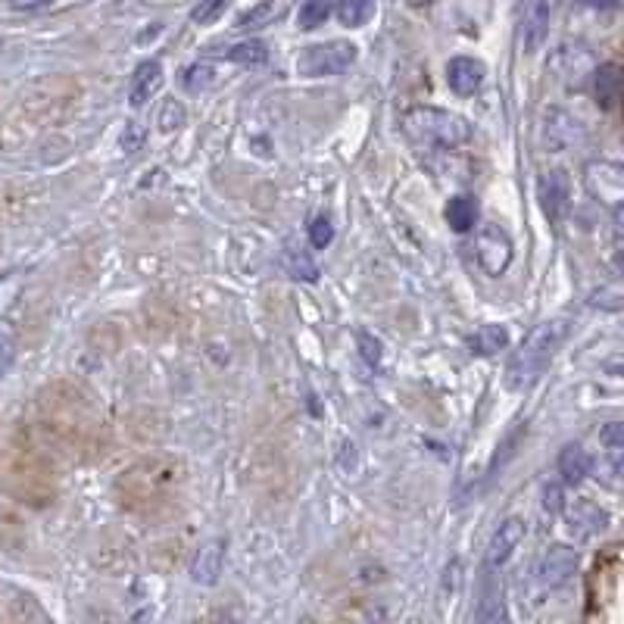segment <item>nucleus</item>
Listing matches in <instances>:
<instances>
[{"mask_svg":"<svg viewBox=\"0 0 624 624\" xmlns=\"http://www.w3.org/2000/svg\"><path fill=\"white\" fill-rule=\"evenodd\" d=\"M568 319H546L540 322L528 337L525 344L518 347L509 359V369H506V381L509 387L515 390H525L531 387L546 369L553 366V359L559 353V347L565 344L568 337Z\"/></svg>","mask_w":624,"mask_h":624,"instance_id":"obj_1","label":"nucleus"},{"mask_svg":"<svg viewBox=\"0 0 624 624\" xmlns=\"http://www.w3.org/2000/svg\"><path fill=\"white\" fill-rule=\"evenodd\" d=\"M403 135L415 147H462L472 141V125L465 116L450 113V110H437V107H415L403 116L400 122Z\"/></svg>","mask_w":624,"mask_h":624,"instance_id":"obj_2","label":"nucleus"},{"mask_svg":"<svg viewBox=\"0 0 624 624\" xmlns=\"http://www.w3.org/2000/svg\"><path fill=\"white\" fill-rule=\"evenodd\" d=\"M359 57V47L353 41H328V44H312L297 57V72L303 78H325V75H341L347 72Z\"/></svg>","mask_w":624,"mask_h":624,"instance_id":"obj_3","label":"nucleus"},{"mask_svg":"<svg viewBox=\"0 0 624 624\" xmlns=\"http://www.w3.org/2000/svg\"><path fill=\"white\" fill-rule=\"evenodd\" d=\"M512 256H515V247H512V238H509V231L503 225L487 222V225L478 228V234H475V259H478V266L490 278H500L512 266Z\"/></svg>","mask_w":624,"mask_h":624,"instance_id":"obj_4","label":"nucleus"},{"mask_svg":"<svg viewBox=\"0 0 624 624\" xmlns=\"http://www.w3.org/2000/svg\"><path fill=\"white\" fill-rule=\"evenodd\" d=\"M584 188L593 200L618 210L624 203V169L609 160H593L584 166Z\"/></svg>","mask_w":624,"mask_h":624,"instance_id":"obj_5","label":"nucleus"},{"mask_svg":"<svg viewBox=\"0 0 624 624\" xmlns=\"http://www.w3.org/2000/svg\"><path fill=\"white\" fill-rule=\"evenodd\" d=\"M578 565H581L578 550H571L568 543H553L550 550H546V553L540 556L534 575H537L540 587H546V590H559V587H565L571 578L578 575Z\"/></svg>","mask_w":624,"mask_h":624,"instance_id":"obj_6","label":"nucleus"},{"mask_svg":"<svg viewBox=\"0 0 624 624\" xmlns=\"http://www.w3.org/2000/svg\"><path fill=\"white\" fill-rule=\"evenodd\" d=\"M225 550H228L225 537L203 540L191 559V581L200 587H216L222 578V568H225Z\"/></svg>","mask_w":624,"mask_h":624,"instance_id":"obj_7","label":"nucleus"},{"mask_svg":"<svg viewBox=\"0 0 624 624\" xmlns=\"http://www.w3.org/2000/svg\"><path fill=\"white\" fill-rule=\"evenodd\" d=\"M550 66L559 75V82H565L568 88H581L596 63H593L587 47H581V44H562L556 54H553V63Z\"/></svg>","mask_w":624,"mask_h":624,"instance_id":"obj_8","label":"nucleus"},{"mask_svg":"<svg viewBox=\"0 0 624 624\" xmlns=\"http://www.w3.org/2000/svg\"><path fill=\"white\" fill-rule=\"evenodd\" d=\"M522 540H525V522H522V518L512 515V518H506V522H500V528L493 531V537L487 543V568L490 571L503 568L515 556L518 546H522Z\"/></svg>","mask_w":624,"mask_h":624,"instance_id":"obj_9","label":"nucleus"},{"mask_svg":"<svg viewBox=\"0 0 624 624\" xmlns=\"http://www.w3.org/2000/svg\"><path fill=\"white\" fill-rule=\"evenodd\" d=\"M565 518L575 540H593L609 528V512L600 509L593 500H575V506H568Z\"/></svg>","mask_w":624,"mask_h":624,"instance_id":"obj_10","label":"nucleus"},{"mask_svg":"<svg viewBox=\"0 0 624 624\" xmlns=\"http://www.w3.org/2000/svg\"><path fill=\"white\" fill-rule=\"evenodd\" d=\"M540 203H543V213L550 216V222H562L568 206H571V181L562 169H553L540 178Z\"/></svg>","mask_w":624,"mask_h":624,"instance_id":"obj_11","label":"nucleus"},{"mask_svg":"<svg viewBox=\"0 0 624 624\" xmlns=\"http://www.w3.org/2000/svg\"><path fill=\"white\" fill-rule=\"evenodd\" d=\"M484 75H487V69H484L481 60L456 57V60H450V66H447V85H450L453 94H459V97H472V94L481 91Z\"/></svg>","mask_w":624,"mask_h":624,"instance_id":"obj_12","label":"nucleus"},{"mask_svg":"<svg viewBox=\"0 0 624 624\" xmlns=\"http://www.w3.org/2000/svg\"><path fill=\"white\" fill-rule=\"evenodd\" d=\"M163 88V66L150 60V63H141L132 75V85H128V103L132 107H144L147 100H153Z\"/></svg>","mask_w":624,"mask_h":624,"instance_id":"obj_13","label":"nucleus"},{"mask_svg":"<svg viewBox=\"0 0 624 624\" xmlns=\"http://www.w3.org/2000/svg\"><path fill=\"white\" fill-rule=\"evenodd\" d=\"M546 29H550V0H531L528 10H525V22H522L525 54H534V50L543 44Z\"/></svg>","mask_w":624,"mask_h":624,"instance_id":"obj_14","label":"nucleus"},{"mask_svg":"<svg viewBox=\"0 0 624 624\" xmlns=\"http://www.w3.org/2000/svg\"><path fill=\"white\" fill-rule=\"evenodd\" d=\"M593 94H596V103H600L603 110H615V103L621 97V72L615 63H603V66H593Z\"/></svg>","mask_w":624,"mask_h":624,"instance_id":"obj_15","label":"nucleus"},{"mask_svg":"<svg viewBox=\"0 0 624 624\" xmlns=\"http://www.w3.org/2000/svg\"><path fill=\"white\" fill-rule=\"evenodd\" d=\"M478 200L472 194H459L447 203V225L456 231V234H465V231H472L478 225Z\"/></svg>","mask_w":624,"mask_h":624,"instance_id":"obj_16","label":"nucleus"},{"mask_svg":"<svg viewBox=\"0 0 624 624\" xmlns=\"http://www.w3.org/2000/svg\"><path fill=\"white\" fill-rule=\"evenodd\" d=\"M559 475H562V481H565L568 487L581 484V481L590 475V456H587V450L578 447V444H568V447L559 453Z\"/></svg>","mask_w":624,"mask_h":624,"instance_id":"obj_17","label":"nucleus"},{"mask_svg":"<svg viewBox=\"0 0 624 624\" xmlns=\"http://www.w3.org/2000/svg\"><path fill=\"white\" fill-rule=\"evenodd\" d=\"M281 259H284V272H288L294 281H319V266L312 263V256L303 250V247H297V244H284V253H281Z\"/></svg>","mask_w":624,"mask_h":624,"instance_id":"obj_18","label":"nucleus"},{"mask_svg":"<svg viewBox=\"0 0 624 624\" xmlns=\"http://www.w3.org/2000/svg\"><path fill=\"white\" fill-rule=\"evenodd\" d=\"M578 132H581V122L571 119L568 113L553 110L550 116H546V141H550V147H556V150L568 147L578 138Z\"/></svg>","mask_w":624,"mask_h":624,"instance_id":"obj_19","label":"nucleus"},{"mask_svg":"<svg viewBox=\"0 0 624 624\" xmlns=\"http://www.w3.org/2000/svg\"><path fill=\"white\" fill-rule=\"evenodd\" d=\"M509 347V331L503 325H481L472 337V353L478 356H497Z\"/></svg>","mask_w":624,"mask_h":624,"instance_id":"obj_20","label":"nucleus"},{"mask_svg":"<svg viewBox=\"0 0 624 624\" xmlns=\"http://www.w3.org/2000/svg\"><path fill=\"white\" fill-rule=\"evenodd\" d=\"M284 16V7L275 4V0H263V4L250 7L241 19H238V29L241 32H256V29H266V25H275V19Z\"/></svg>","mask_w":624,"mask_h":624,"instance_id":"obj_21","label":"nucleus"},{"mask_svg":"<svg viewBox=\"0 0 624 624\" xmlns=\"http://www.w3.org/2000/svg\"><path fill=\"white\" fill-rule=\"evenodd\" d=\"M375 7H378V0H341V4H337V19H341V25H347V29H362V25L375 16Z\"/></svg>","mask_w":624,"mask_h":624,"instance_id":"obj_22","label":"nucleus"},{"mask_svg":"<svg viewBox=\"0 0 624 624\" xmlns=\"http://www.w3.org/2000/svg\"><path fill=\"white\" fill-rule=\"evenodd\" d=\"M181 85H185L191 94L210 91V88L219 85V72H216V66H210V63H194V66L185 69V75H181Z\"/></svg>","mask_w":624,"mask_h":624,"instance_id":"obj_23","label":"nucleus"},{"mask_svg":"<svg viewBox=\"0 0 624 624\" xmlns=\"http://www.w3.org/2000/svg\"><path fill=\"white\" fill-rule=\"evenodd\" d=\"M225 57H228L231 63H238V66H259V63H266V60H269V47H266V41L250 38V41L234 44Z\"/></svg>","mask_w":624,"mask_h":624,"instance_id":"obj_24","label":"nucleus"},{"mask_svg":"<svg viewBox=\"0 0 624 624\" xmlns=\"http://www.w3.org/2000/svg\"><path fill=\"white\" fill-rule=\"evenodd\" d=\"M600 440H603V447H606L612 475H618V472H621V453H624V428H621V422H609V425L603 428Z\"/></svg>","mask_w":624,"mask_h":624,"instance_id":"obj_25","label":"nucleus"},{"mask_svg":"<svg viewBox=\"0 0 624 624\" xmlns=\"http://www.w3.org/2000/svg\"><path fill=\"white\" fill-rule=\"evenodd\" d=\"M328 16H331V0H306L300 7L297 25L303 32H312V29H319V25H325Z\"/></svg>","mask_w":624,"mask_h":624,"instance_id":"obj_26","label":"nucleus"},{"mask_svg":"<svg viewBox=\"0 0 624 624\" xmlns=\"http://www.w3.org/2000/svg\"><path fill=\"white\" fill-rule=\"evenodd\" d=\"M185 119H188L185 107H181L178 100H166L163 110H160V119H156V125H160L163 135H172V132H178L181 125H185Z\"/></svg>","mask_w":624,"mask_h":624,"instance_id":"obj_27","label":"nucleus"},{"mask_svg":"<svg viewBox=\"0 0 624 624\" xmlns=\"http://www.w3.org/2000/svg\"><path fill=\"white\" fill-rule=\"evenodd\" d=\"M225 10H228V0H200V7H194V13H191V22L213 25Z\"/></svg>","mask_w":624,"mask_h":624,"instance_id":"obj_28","label":"nucleus"},{"mask_svg":"<svg viewBox=\"0 0 624 624\" xmlns=\"http://www.w3.org/2000/svg\"><path fill=\"white\" fill-rule=\"evenodd\" d=\"M331 241H334V225H331V219H325V216L312 219V225H309V244L316 247V250H325Z\"/></svg>","mask_w":624,"mask_h":624,"instance_id":"obj_29","label":"nucleus"},{"mask_svg":"<svg viewBox=\"0 0 624 624\" xmlns=\"http://www.w3.org/2000/svg\"><path fill=\"white\" fill-rule=\"evenodd\" d=\"M144 138H147L144 125H141V122H128V125H125V132H122V150H125V153H138V150L144 147Z\"/></svg>","mask_w":624,"mask_h":624,"instance_id":"obj_30","label":"nucleus"},{"mask_svg":"<svg viewBox=\"0 0 624 624\" xmlns=\"http://www.w3.org/2000/svg\"><path fill=\"white\" fill-rule=\"evenodd\" d=\"M478 618H481V621H500V618H506V612H503V596H497V593H484V603H481Z\"/></svg>","mask_w":624,"mask_h":624,"instance_id":"obj_31","label":"nucleus"},{"mask_svg":"<svg viewBox=\"0 0 624 624\" xmlns=\"http://www.w3.org/2000/svg\"><path fill=\"white\" fill-rule=\"evenodd\" d=\"M590 303L593 306H603V309H621V288H618V281L609 284V288H603V291H596Z\"/></svg>","mask_w":624,"mask_h":624,"instance_id":"obj_32","label":"nucleus"},{"mask_svg":"<svg viewBox=\"0 0 624 624\" xmlns=\"http://www.w3.org/2000/svg\"><path fill=\"white\" fill-rule=\"evenodd\" d=\"M10 366H13V341L0 331V375H4Z\"/></svg>","mask_w":624,"mask_h":624,"instance_id":"obj_33","label":"nucleus"},{"mask_svg":"<svg viewBox=\"0 0 624 624\" xmlns=\"http://www.w3.org/2000/svg\"><path fill=\"white\" fill-rule=\"evenodd\" d=\"M543 506H546V512H562V490L556 484L543 490Z\"/></svg>","mask_w":624,"mask_h":624,"instance_id":"obj_34","label":"nucleus"},{"mask_svg":"<svg viewBox=\"0 0 624 624\" xmlns=\"http://www.w3.org/2000/svg\"><path fill=\"white\" fill-rule=\"evenodd\" d=\"M54 0H10L13 10H22V13H32V10H41V7H50Z\"/></svg>","mask_w":624,"mask_h":624,"instance_id":"obj_35","label":"nucleus"},{"mask_svg":"<svg viewBox=\"0 0 624 624\" xmlns=\"http://www.w3.org/2000/svg\"><path fill=\"white\" fill-rule=\"evenodd\" d=\"M584 4L600 7V10H615V7H618V0H584Z\"/></svg>","mask_w":624,"mask_h":624,"instance_id":"obj_36","label":"nucleus"},{"mask_svg":"<svg viewBox=\"0 0 624 624\" xmlns=\"http://www.w3.org/2000/svg\"><path fill=\"white\" fill-rule=\"evenodd\" d=\"M406 4H428V0H406Z\"/></svg>","mask_w":624,"mask_h":624,"instance_id":"obj_37","label":"nucleus"}]
</instances>
